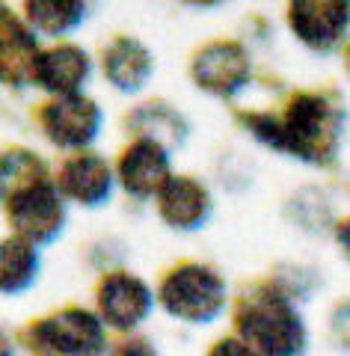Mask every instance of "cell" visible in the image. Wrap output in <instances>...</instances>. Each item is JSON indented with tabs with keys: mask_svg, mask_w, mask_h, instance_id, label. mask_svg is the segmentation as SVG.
<instances>
[{
	"mask_svg": "<svg viewBox=\"0 0 350 356\" xmlns=\"http://www.w3.org/2000/svg\"><path fill=\"white\" fill-rule=\"evenodd\" d=\"M244 131L262 146L309 166H330L338 161L347 128V110L333 92L300 89L288 95L279 110L238 113Z\"/></svg>",
	"mask_w": 350,
	"mask_h": 356,
	"instance_id": "cell-1",
	"label": "cell"
},
{
	"mask_svg": "<svg viewBox=\"0 0 350 356\" xmlns=\"http://www.w3.org/2000/svg\"><path fill=\"white\" fill-rule=\"evenodd\" d=\"M238 339L246 341L258 356H300L306 353L309 332L294 297L276 282L255 285L234 306Z\"/></svg>",
	"mask_w": 350,
	"mask_h": 356,
	"instance_id": "cell-2",
	"label": "cell"
},
{
	"mask_svg": "<svg viewBox=\"0 0 350 356\" xmlns=\"http://www.w3.org/2000/svg\"><path fill=\"white\" fill-rule=\"evenodd\" d=\"M157 303L182 324H214L229 306V285L223 273L202 261H182L169 267L157 288Z\"/></svg>",
	"mask_w": 350,
	"mask_h": 356,
	"instance_id": "cell-3",
	"label": "cell"
},
{
	"mask_svg": "<svg viewBox=\"0 0 350 356\" xmlns=\"http://www.w3.org/2000/svg\"><path fill=\"white\" fill-rule=\"evenodd\" d=\"M3 217L13 235L48 247L65 232L69 208L51 175H39L3 191Z\"/></svg>",
	"mask_w": 350,
	"mask_h": 356,
	"instance_id": "cell-4",
	"label": "cell"
},
{
	"mask_svg": "<svg viewBox=\"0 0 350 356\" xmlns=\"http://www.w3.org/2000/svg\"><path fill=\"white\" fill-rule=\"evenodd\" d=\"M187 72L199 92L232 102L253 81V57L238 39H211L190 54Z\"/></svg>",
	"mask_w": 350,
	"mask_h": 356,
	"instance_id": "cell-5",
	"label": "cell"
},
{
	"mask_svg": "<svg viewBox=\"0 0 350 356\" xmlns=\"http://www.w3.org/2000/svg\"><path fill=\"white\" fill-rule=\"evenodd\" d=\"M98 312L81 306H69L39 318L30 327V341L48 356H104L107 353V332Z\"/></svg>",
	"mask_w": 350,
	"mask_h": 356,
	"instance_id": "cell-6",
	"label": "cell"
},
{
	"mask_svg": "<svg viewBox=\"0 0 350 356\" xmlns=\"http://www.w3.org/2000/svg\"><path fill=\"white\" fill-rule=\"evenodd\" d=\"M36 122L42 137L60 152H89L104 128V110L86 95L48 98L36 110Z\"/></svg>",
	"mask_w": 350,
	"mask_h": 356,
	"instance_id": "cell-7",
	"label": "cell"
},
{
	"mask_svg": "<svg viewBox=\"0 0 350 356\" xmlns=\"http://www.w3.org/2000/svg\"><path fill=\"white\" fill-rule=\"evenodd\" d=\"M285 24L303 48L333 54L350 33V0H288Z\"/></svg>",
	"mask_w": 350,
	"mask_h": 356,
	"instance_id": "cell-8",
	"label": "cell"
},
{
	"mask_svg": "<svg viewBox=\"0 0 350 356\" xmlns=\"http://www.w3.org/2000/svg\"><path fill=\"white\" fill-rule=\"evenodd\" d=\"M157 294L149 282L128 270H110L95 285V312L110 330H137L152 315Z\"/></svg>",
	"mask_w": 350,
	"mask_h": 356,
	"instance_id": "cell-9",
	"label": "cell"
},
{
	"mask_svg": "<svg viewBox=\"0 0 350 356\" xmlns=\"http://www.w3.org/2000/svg\"><path fill=\"white\" fill-rule=\"evenodd\" d=\"M54 181L65 196V202H74L81 208H104L119 184L116 170L98 152H74L63 158Z\"/></svg>",
	"mask_w": 350,
	"mask_h": 356,
	"instance_id": "cell-10",
	"label": "cell"
},
{
	"mask_svg": "<svg viewBox=\"0 0 350 356\" xmlns=\"http://www.w3.org/2000/svg\"><path fill=\"white\" fill-rule=\"evenodd\" d=\"M173 178V152L154 140H131L116 161V181L131 199H157Z\"/></svg>",
	"mask_w": 350,
	"mask_h": 356,
	"instance_id": "cell-11",
	"label": "cell"
},
{
	"mask_svg": "<svg viewBox=\"0 0 350 356\" xmlns=\"http://www.w3.org/2000/svg\"><path fill=\"white\" fill-rule=\"evenodd\" d=\"M89 77H93V57L74 42H54L42 48L33 65V86H39L51 98L83 95Z\"/></svg>",
	"mask_w": 350,
	"mask_h": 356,
	"instance_id": "cell-12",
	"label": "cell"
},
{
	"mask_svg": "<svg viewBox=\"0 0 350 356\" xmlns=\"http://www.w3.org/2000/svg\"><path fill=\"white\" fill-rule=\"evenodd\" d=\"M154 208L173 232H199L214 214V199L196 175H173L157 193Z\"/></svg>",
	"mask_w": 350,
	"mask_h": 356,
	"instance_id": "cell-13",
	"label": "cell"
},
{
	"mask_svg": "<svg viewBox=\"0 0 350 356\" xmlns=\"http://www.w3.org/2000/svg\"><path fill=\"white\" fill-rule=\"evenodd\" d=\"M101 74L122 95H137L154 74V54L137 36L119 33L101 48Z\"/></svg>",
	"mask_w": 350,
	"mask_h": 356,
	"instance_id": "cell-14",
	"label": "cell"
},
{
	"mask_svg": "<svg viewBox=\"0 0 350 356\" xmlns=\"http://www.w3.org/2000/svg\"><path fill=\"white\" fill-rule=\"evenodd\" d=\"M42 54L39 36L30 30V24L13 6L3 3L0 13V74L9 89L33 86V65Z\"/></svg>",
	"mask_w": 350,
	"mask_h": 356,
	"instance_id": "cell-15",
	"label": "cell"
},
{
	"mask_svg": "<svg viewBox=\"0 0 350 356\" xmlns=\"http://www.w3.org/2000/svg\"><path fill=\"white\" fill-rule=\"evenodd\" d=\"M89 15V0H21V18L39 39L63 42Z\"/></svg>",
	"mask_w": 350,
	"mask_h": 356,
	"instance_id": "cell-16",
	"label": "cell"
},
{
	"mask_svg": "<svg viewBox=\"0 0 350 356\" xmlns=\"http://www.w3.org/2000/svg\"><path fill=\"white\" fill-rule=\"evenodd\" d=\"M125 128L134 134V140L137 137L154 140V143H161V146H166L169 152L184 146L187 131H190L187 119L166 102H149V104L134 107L125 116Z\"/></svg>",
	"mask_w": 350,
	"mask_h": 356,
	"instance_id": "cell-17",
	"label": "cell"
},
{
	"mask_svg": "<svg viewBox=\"0 0 350 356\" xmlns=\"http://www.w3.org/2000/svg\"><path fill=\"white\" fill-rule=\"evenodd\" d=\"M42 273V247L27 238L6 235L3 252H0V291L6 297L24 294L39 282Z\"/></svg>",
	"mask_w": 350,
	"mask_h": 356,
	"instance_id": "cell-18",
	"label": "cell"
},
{
	"mask_svg": "<svg viewBox=\"0 0 350 356\" xmlns=\"http://www.w3.org/2000/svg\"><path fill=\"white\" fill-rule=\"evenodd\" d=\"M330 339L335 341L338 350L350 353V300H342L330 312Z\"/></svg>",
	"mask_w": 350,
	"mask_h": 356,
	"instance_id": "cell-19",
	"label": "cell"
},
{
	"mask_svg": "<svg viewBox=\"0 0 350 356\" xmlns=\"http://www.w3.org/2000/svg\"><path fill=\"white\" fill-rule=\"evenodd\" d=\"M208 356H258V353H255L246 341L225 336V339H220V341H214V348L208 350Z\"/></svg>",
	"mask_w": 350,
	"mask_h": 356,
	"instance_id": "cell-20",
	"label": "cell"
},
{
	"mask_svg": "<svg viewBox=\"0 0 350 356\" xmlns=\"http://www.w3.org/2000/svg\"><path fill=\"white\" fill-rule=\"evenodd\" d=\"M116 356H157V350L149 339H128V341H122Z\"/></svg>",
	"mask_w": 350,
	"mask_h": 356,
	"instance_id": "cell-21",
	"label": "cell"
},
{
	"mask_svg": "<svg viewBox=\"0 0 350 356\" xmlns=\"http://www.w3.org/2000/svg\"><path fill=\"white\" fill-rule=\"evenodd\" d=\"M333 238H335V247H338V255L350 264V217L344 220H338V226L333 232Z\"/></svg>",
	"mask_w": 350,
	"mask_h": 356,
	"instance_id": "cell-22",
	"label": "cell"
},
{
	"mask_svg": "<svg viewBox=\"0 0 350 356\" xmlns=\"http://www.w3.org/2000/svg\"><path fill=\"white\" fill-rule=\"evenodd\" d=\"M178 3H184L190 9H214V6H223L225 0H178Z\"/></svg>",
	"mask_w": 350,
	"mask_h": 356,
	"instance_id": "cell-23",
	"label": "cell"
},
{
	"mask_svg": "<svg viewBox=\"0 0 350 356\" xmlns=\"http://www.w3.org/2000/svg\"><path fill=\"white\" fill-rule=\"evenodd\" d=\"M347 74H350V54H347Z\"/></svg>",
	"mask_w": 350,
	"mask_h": 356,
	"instance_id": "cell-24",
	"label": "cell"
}]
</instances>
